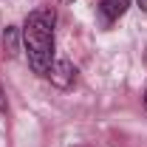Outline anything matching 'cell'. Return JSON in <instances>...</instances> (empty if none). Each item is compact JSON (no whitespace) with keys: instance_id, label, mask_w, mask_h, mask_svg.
Wrapping results in <instances>:
<instances>
[{"instance_id":"cell-1","label":"cell","mask_w":147,"mask_h":147,"mask_svg":"<svg viewBox=\"0 0 147 147\" xmlns=\"http://www.w3.org/2000/svg\"><path fill=\"white\" fill-rule=\"evenodd\" d=\"M20 37H23V48L31 71L48 76L54 65V14L48 9H34L23 23Z\"/></svg>"},{"instance_id":"cell-2","label":"cell","mask_w":147,"mask_h":147,"mask_svg":"<svg viewBox=\"0 0 147 147\" xmlns=\"http://www.w3.org/2000/svg\"><path fill=\"white\" fill-rule=\"evenodd\" d=\"M48 79L54 82L57 88H71L74 79H76V68H74L68 59H57L54 65H51V71H48Z\"/></svg>"},{"instance_id":"cell-3","label":"cell","mask_w":147,"mask_h":147,"mask_svg":"<svg viewBox=\"0 0 147 147\" xmlns=\"http://www.w3.org/2000/svg\"><path fill=\"white\" fill-rule=\"evenodd\" d=\"M127 6H130V0H102L99 11H102L105 23H113V20H119L125 11H127Z\"/></svg>"},{"instance_id":"cell-4","label":"cell","mask_w":147,"mask_h":147,"mask_svg":"<svg viewBox=\"0 0 147 147\" xmlns=\"http://www.w3.org/2000/svg\"><path fill=\"white\" fill-rule=\"evenodd\" d=\"M3 110H6V93L0 91V113H3Z\"/></svg>"},{"instance_id":"cell-5","label":"cell","mask_w":147,"mask_h":147,"mask_svg":"<svg viewBox=\"0 0 147 147\" xmlns=\"http://www.w3.org/2000/svg\"><path fill=\"white\" fill-rule=\"evenodd\" d=\"M136 3H139V9H142V11L147 14V0H136Z\"/></svg>"},{"instance_id":"cell-6","label":"cell","mask_w":147,"mask_h":147,"mask_svg":"<svg viewBox=\"0 0 147 147\" xmlns=\"http://www.w3.org/2000/svg\"><path fill=\"white\" fill-rule=\"evenodd\" d=\"M144 105H147V91H144Z\"/></svg>"},{"instance_id":"cell-7","label":"cell","mask_w":147,"mask_h":147,"mask_svg":"<svg viewBox=\"0 0 147 147\" xmlns=\"http://www.w3.org/2000/svg\"><path fill=\"white\" fill-rule=\"evenodd\" d=\"M62 3H74V0H62Z\"/></svg>"}]
</instances>
